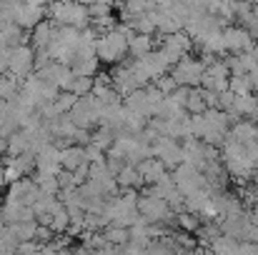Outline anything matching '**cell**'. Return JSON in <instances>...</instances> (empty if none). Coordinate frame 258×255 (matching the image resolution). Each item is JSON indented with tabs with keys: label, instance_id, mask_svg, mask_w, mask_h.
<instances>
[{
	"label": "cell",
	"instance_id": "cell-1",
	"mask_svg": "<svg viewBox=\"0 0 258 255\" xmlns=\"http://www.w3.org/2000/svg\"><path fill=\"white\" fill-rule=\"evenodd\" d=\"M45 13L50 15V23L55 28H73L78 33H83L90 28V18H88V8L81 3H58L45 8Z\"/></svg>",
	"mask_w": 258,
	"mask_h": 255
},
{
	"label": "cell",
	"instance_id": "cell-2",
	"mask_svg": "<svg viewBox=\"0 0 258 255\" xmlns=\"http://www.w3.org/2000/svg\"><path fill=\"white\" fill-rule=\"evenodd\" d=\"M3 10L10 18V23H15L25 33H30L38 23L45 20V5L40 3H5Z\"/></svg>",
	"mask_w": 258,
	"mask_h": 255
},
{
	"label": "cell",
	"instance_id": "cell-3",
	"mask_svg": "<svg viewBox=\"0 0 258 255\" xmlns=\"http://www.w3.org/2000/svg\"><path fill=\"white\" fill-rule=\"evenodd\" d=\"M125 55H128V38L118 28H113L105 35H98V43H95V58L98 60L118 65V63H123Z\"/></svg>",
	"mask_w": 258,
	"mask_h": 255
},
{
	"label": "cell",
	"instance_id": "cell-4",
	"mask_svg": "<svg viewBox=\"0 0 258 255\" xmlns=\"http://www.w3.org/2000/svg\"><path fill=\"white\" fill-rule=\"evenodd\" d=\"M203 73H206V65L198 60V58H190L185 55L180 63L173 65L171 78L175 80L178 88H201V80H203Z\"/></svg>",
	"mask_w": 258,
	"mask_h": 255
},
{
	"label": "cell",
	"instance_id": "cell-5",
	"mask_svg": "<svg viewBox=\"0 0 258 255\" xmlns=\"http://www.w3.org/2000/svg\"><path fill=\"white\" fill-rule=\"evenodd\" d=\"M173 178V185H175V190L185 198V195H190V193H196V190H208V185H206V178H203V173L196 168H190V165H178V168L171 173ZM211 193V190H208Z\"/></svg>",
	"mask_w": 258,
	"mask_h": 255
},
{
	"label": "cell",
	"instance_id": "cell-6",
	"mask_svg": "<svg viewBox=\"0 0 258 255\" xmlns=\"http://www.w3.org/2000/svg\"><path fill=\"white\" fill-rule=\"evenodd\" d=\"M33 60H35V50L30 45H18L10 48V60H8V75H13L15 80H25L33 70Z\"/></svg>",
	"mask_w": 258,
	"mask_h": 255
},
{
	"label": "cell",
	"instance_id": "cell-7",
	"mask_svg": "<svg viewBox=\"0 0 258 255\" xmlns=\"http://www.w3.org/2000/svg\"><path fill=\"white\" fill-rule=\"evenodd\" d=\"M163 38V35H161ZM161 53H163V58L168 60V65H175V63H180L190 50H193V40L180 30V33H175V35H166L163 40H161V48H158Z\"/></svg>",
	"mask_w": 258,
	"mask_h": 255
},
{
	"label": "cell",
	"instance_id": "cell-8",
	"mask_svg": "<svg viewBox=\"0 0 258 255\" xmlns=\"http://www.w3.org/2000/svg\"><path fill=\"white\" fill-rule=\"evenodd\" d=\"M153 158L163 165V168L173 173L178 165H183V148L178 140H171V138H161L153 143Z\"/></svg>",
	"mask_w": 258,
	"mask_h": 255
},
{
	"label": "cell",
	"instance_id": "cell-9",
	"mask_svg": "<svg viewBox=\"0 0 258 255\" xmlns=\"http://www.w3.org/2000/svg\"><path fill=\"white\" fill-rule=\"evenodd\" d=\"M40 195H43V190L33 183V178H20V180L10 183L5 200H15V203H20V205H25V208H33Z\"/></svg>",
	"mask_w": 258,
	"mask_h": 255
},
{
	"label": "cell",
	"instance_id": "cell-10",
	"mask_svg": "<svg viewBox=\"0 0 258 255\" xmlns=\"http://www.w3.org/2000/svg\"><path fill=\"white\" fill-rule=\"evenodd\" d=\"M228 80H231V73H228L226 63H223V60H213V63L206 68V73H203L201 88H203V90H208V93L221 95V93H226V90H228Z\"/></svg>",
	"mask_w": 258,
	"mask_h": 255
},
{
	"label": "cell",
	"instance_id": "cell-11",
	"mask_svg": "<svg viewBox=\"0 0 258 255\" xmlns=\"http://www.w3.org/2000/svg\"><path fill=\"white\" fill-rule=\"evenodd\" d=\"M223 45H226V53L241 55V53L253 50L256 48V40L241 25H228V28H223Z\"/></svg>",
	"mask_w": 258,
	"mask_h": 255
},
{
	"label": "cell",
	"instance_id": "cell-12",
	"mask_svg": "<svg viewBox=\"0 0 258 255\" xmlns=\"http://www.w3.org/2000/svg\"><path fill=\"white\" fill-rule=\"evenodd\" d=\"M123 108L131 110V113H136V115H141V118H146V120L153 118V108H151V100H148V95H146L143 88L141 90H133L131 95H125L123 98Z\"/></svg>",
	"mask_w": 258,
	"mask_h": 255
},
{
	"label": "cell",
	"instance_id": "cell-13",
	"mask_svg": "<svg viewBox=\"0 0 258 255\" xmlns=\"http://www.w3.org/2000/svg\"><path fill=\"white\" fill-rule=\"evenodd\" d=\"M228 138L233 140V143H238V145H251V143H256L258 140V128L253 120H238V123H233L231 125V130H228Z\"/></svg>",
	"mask_w": 258,
	"mask_h": 255
},
{
	"label": "cell",
	"instance_id": "cell-14",
	"mask_svg": "<svg viewBox=\"0 0 258 255\" xmlns=\"http://www.w3.org/2000/svg\"><path fill=\"white\" fill-rule=\"evenodd\" d=\"M53 33H55V25L50 20H43L38 23L33 30H30V48L33 50H48L50 40H53Z\"/></svg>",
	"mask_w": 258,
	"mask_h": 255
},
{
	"label": "cell",
	"instance_id": "cell-15",
	"mask_svg": "<svg viewBox=\"0 0 258 255\" xmlns=\"http://www.w3.org/2000/svg\"><path fill=\"white\" fill-rule=\"evenodd\" d=\"M138 170V175H141V180H143V185H156L158 180H163L166 175H168V170L163 168L156 158H151V160H143V163H138L136 165Z\"/></svg>",
	"mask_w": 258,
	"mask_h": 255
},
{
	"label": "cell",
	"instance_id": "cell-16",
	"mask_svg": "<svg viewBox=\"0 0 258 255\" xmlns=\"http://www.w3.org/2000/svg\"><path fill=\"white\" fill-rule=\"evenodd\" d=\"M83 163H86V153H83L81 145H71V148L60 150V168L63 170L73 173V170L81 168Z\"/></svg>",
	"mask_w": 258,
	"mask_h": 255
},
{
	"label": "cell",
	"instance_id": "cell-17",
	"mask_svg": "<svg viewBox=\"0 0 258 255\" xmlns=\"http://www.w3.org/2000/svg\"><path fill=\"white\" fill-rule=\"evenodd\" d=\"M73 78H95L98 75V58H73L71 63Z\"/></svg>",
	"mask_w": 258,
	"mask_h": 255
},
{
	"label": "cell",
	"instance_id": "cell-18",
	"mask_svg": "<svg viewBox=\"0 0 258 255\" xmlns=\"http://www.w3.org/2000/svg\"><path fill=\"white\" fill-rule=\"evenodd\" d=\"M148 53H153V38L151 35H133V40H128V55L141 60Z\"/></svg>",
	"mask_w": 258,
	"mask_h": 255
},
{
	"label": "cell",
	"instance_id": "cell-19",
	"mask_svg": "<svg viewBox=\"0 0 258 255\" xmlns=\"http://www.w3.org/2000/svg\"><path fill=\"white\" fill-rule=\"evenodd\" d=\"M113 143H115V133L113 130H108L103 125H98L95 130H90V145L98 148L100 153H108L113 148Z\"/></svg>",
	"mask_w": 258,
	"mask_h": 255
},
{
	"label": "cell",
	"instance_id": "cell-20",
	"mask_svg": "<svg viewBox=\"0 0 258 255\" xmlns=\"http://www.w3.org/2000/svg\"><path fill=\"white\" fill-rule=\"evenodd\" d=\"M115 183H118V190H136V188L143 185L138 170L133 168V165H125V168L120 170V173L115 175Z\"/></svg>",
	"mask_w": 258,
	"mask_h": 255
},
{
	"label": "cell",
	"instance_id": "cell-21",
	"mask_svg": "<svg viewBox=\"0 0 258 255\" xmlns=\"http://www.w3.org/2000/svg\"><path fill=\"white\" fill-rule=\"evenodd\" d=\"M8 153H10V158H18L23 153H30V138H28L25 130H18V133H13L8 138Z\"/></svg>",
	"mask_w": 258,
	"mask_h": 255
},
{
	"label": "cell",
	"instance_id": "cell-22",
	"mask_svg": "<svg viewBox=\"0 0 258 255\" xmlns=\"http://www.w3.org/2000/svg\"><path fill=\"white\" fill-rule=\"evenodd\" d=\"M103 240L108 243V245H113V248H125L128 243H131V233L125 230V228H115V225H108L103 233Z\"/></svg>",
	"mask_w": 258,
	"mask_h": 255
},
{
	"label": "cell",
	"instance_id": "cell-23",
	"mask_svg": "<svg viewBox=\"0 0 258 255\" xmlns=\"http://www.w3.org/2000/svg\"><path fill=\"white\" fill-rule=\"evenodd\" d=\"M48 228L53 230V235H63V233H68V228H71V215H68V210H66L63 205H60V208L50 215Z\"/></svg>",
	"mask_w": 258,
	"mask_h": 255
},
{
	"label": "cell",
	"instance_id": "cell-24",
	"mask_svg": "<svg viewBox=\"0 0 258 255\" xmlns=\"http://www.w3.org/2000/svg\"><path fill=\"white\" fill-rule=\"evenodd\" d=\"M35 228H38V223H18V225H10V235L18 245L30 243V240H35Z\"/></svg>",
	"mask_w": 258,
	"mask_h": 255
},
{
	"label": "cell",
	"instance_id": "cell-25",
	"mask_svg": "<svg viewBox=\"0 0 258 255\" xmlns=\"http://www.w3.org/2000/svg\"><path fill=\"white\" fill-rule=\"evenodd\" d=\"M18 93H20V80H15L13 75L3 73V75H0V103L13 100Z\"/></svg>",
	"mask_w": 258,
	"mask_h": 255
},
{
	"label": "cell",
	"instance_id": "cell-26",
	"mask_svg": "<svg viewBox=\"0 0 258 255\" xmlns=\"http://www.w3.org/2000/svg\"><path fill=\"white\" fill-rule=\"evenodd\" d=\"M175 228H178L180 233L193 235V233H198V228H201V218H198V215H190V213H180V215H175Z\"/></svg>",
	"mask_w": 258,
	"mask_h": 255
},
{
	"label": "cell",
	"instance_id": "cell-27",
	"mask_svg": "<svg viewBox=\"0 0 258 255\" xmlns=\"http://www.w3.org/2000/svg\"><path fill=\"white\" fill-rule=\"evenodd\" d=\"M208 108L203 103V95H201V88H193L190 95H188V103H185V113L188 115H203Z\"/></svg>",
	"mask_w": 258,
	"mask_h": 255
},
{
	"label": "cell",
	"instance_id": "cell-28",
	"mask_svg": "<svg viewBox=\"0 0 258 255\" xmlns=\"http://www.w3.org/2000/svg\"><path fill=\"white\" fill-rule=\"evenodd\" d=\"M208 248H211V253L213 255H233L236 250H238V243L231 240V238H226V235H221V238H216Z\"/></svg>",
	"mask_w": 258,
	"mask_h": 255
},
{
	"label": "cell",
	"instance_id": "cell-29",
	"mask_svg": "<svg viewBox=\"0 0 258 255\" xmlns=\"http://www.w3.org/2000/svg\"><path fill=\"white\" fill-rule=\"evenodd\" d=\"M228 90H231L236 98H241V95H253V85L248 80V75H236V78H231V80H228Z\"/></svg>",
	"mask_w": 258,
	"mask_h": 255
},
{
	"label": "cell",
	"instance_id": "cell-30",
	"mask_svg": "<svg viewBox=\"0 0 258 255\" xmlns=\"http://www.w3.org/2000/svg\"><path fill=\"white\" fill-rule=\"evenodd\" d=\"M76 103H78V98H76L73 93H58V98L53 100V108H55L58 115H68Z\"/></svg>",
	"mask_w": 258,
	"mask_h": 255
},
{
	"label": "cell",
	"instance_id": "cell-31",
	"mask_svg": "<svg viewBox=\"0 0 258 255\" xmlns=\"http://www.w3.org/2000/svg\"><path fill=\"white\" fill-rule=\"evenodd\" d=\"M68 93H73L78 100H81V98H88V95L93 93V78H76Z\"/></svg>",
	"mask_w": 258,
	"mask_h": 255
},
{
	"label": "cell",
	"instance_id": "cell-32",
	"mask_svg": "<svg viewBox=\"0 0 258 255\" xmlns=\"http://www.w3.org/2000/svg\"><path fill=\"white\" fill-rule=\"evenodd\" d=\"M86 8H88V18H90V20L113 15V5H108V3H93V5H86Z\"/></svg>",
	"mask_w": 258,
	"mask_h": 255
},
{
	"label": "cell",
	"instance_id": "cell-33",
	"mask_svg": "<svg viewBox=\"0 0 258 255\" xmlns=\"http://www.w3.org/2000/svg\"><path fill=\"white\" fill-rule=\"evenodd\" d=\"M153 85H156V88H158V90H161L163 95H171L173 90L178 88V85H175V80H173L171 75H163V78H158V80H156Z\"/></svg>",
	"mask_w": 258,
	"mask_h": 255
},
{
	"label": "cell",
	"instance_id": "cell-34",
	"mask_svg": "<svg viewBox=\"0 0 258 255\" xmlns=\"http://www.w3.org/2000/svg\"><path fill=\"white\" fill-rule=\"evenodd\" d=\"M5 185H8V183H5V165L0 163V190H3Z\"/></svg>",
	"mask_w": 258,
	"mask_h": 255
},
{
	"label": "cell",
	"instance_id": "cell-35",
	"mask_svg": "<svg viewBox=\"0 0 258 255\" xmlns=\"http://www.w3.org/2000/svg\"><path fill=\"white\" fill-rule=\"evenodd\" d=\"M3 153H8V140H5V138H0V155H3Z\"/></svg>",
	"mask_w": 258,
	"mask_h": 255
},
{
	"label": "cell",
	"instance_id": "cell-36",
	"mask_svg": "<svg viewBox=\"0 0 258 255\" xmlns=\"http://www.w3.org/2000/svg\"><path fill=\"white\" fill-rule=\"evenodd\" d=\"M35 255H43V253H40V250H38V253H35Z\"/></svg>",
	"mask_w": 258,
	"mask_h": 255
}]
</instances>
